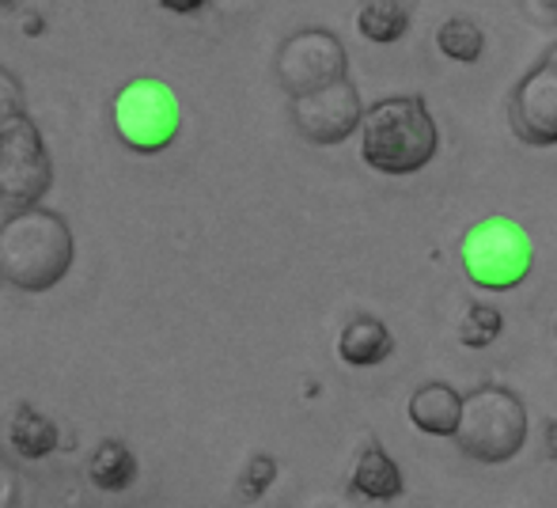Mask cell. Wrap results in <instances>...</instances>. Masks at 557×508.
<instances>
[{"label":"cell","mask_w":557,"mask_h":508,"mask_svg":"<svg viewBox=\"0 0 557 508\" xmlns=\"http://www.w3.org/2000/svg\"><path fill=\"white\" fill-rule=\"evenodd\" d=\"M76 244L65 216L23 206L0 224V277L23 293H46L65 281Z\"/></svg>","instance_id":"1"},{"label":"cell","mask_w":557,"mask_h":508,"mask_svg":"<svg viewBox=\"0 0 557 508\" xmlns=\"http://www.w3.org/2000/svg\"><path fill=\"white\" fill-rule=\"evenodd\" d=\"M436 122L421 96H391L360 122V156L383 175H413L436 156Z\"/></svg>","instance_id":"2"},{"label":"cell","mask_w":557,"mask_h":508,"mask_svg":"<svg viewBox=\"0 0 557 508\" xmlns=\"http://www.w3.org/2000/svg\"><path fill=\"white\" fill-rule=\"evenodd\" d=\"M455 444L474 463H508L528 444V410H523L520 395L500 383L470 391L462 398Z\"/></svg>","instance_id":"3"},{"label":"cell","mask_w":557,"mask_h":508,"mask_svg":"<svg viewBox=\"0 0 557 508\" xmlns=\"http://www.w3.org/2000/svg\"><path fill=\"white\" fill-rule=\"evenodd\" d=\"M111 122L125 148L140 156H156L168 145H175L183 114H178V103L168 84L145 76V80H129L114 96Z\"/></svg>","instance_id":"4"},{"label":"cell","mask_w":557,"mask_h":508,"mask_svg":"<svg viewBox=\"0 0 557 508\" xmlns=\"http://www.w3.org/2000/svg\"><path fill=\"white\" fill-rule=\"evenodd\" d=\"M462 265L474 285L505 293L531 273V244L512 221L490 216L462 236Z\"/></svg>","instance_id":"5"},{"label":"cell","mask_w":557,"mask_h":508,"mask_svg":"<svg viewBox=\"0 0 557 508\" xmlns=\"http://www.w3.org/2000/svg\"><path fill=\"white\" fill-rule=\"evenodd\" d=\"M53 183V160L46 140L27 114L0 126V201L23 209L38 206Z\"/></svg>","instance_id":"6"},{"label":"cell","mask_w":557,"mask_h":508,"mask_svg":"<svg viewBox=\"0 0 557 508\" xmlns=\"http://www.w3.org/2000/svg\"><path fill=\"white\" fill-rule=\"evenodd\" d=\"M345 69H349V58H345L342 38L323 27L296 30L277 50V80L288 96H304V91L342 80Z\"/></svg>","instance_id":"7"},{"label":"cell","mask_w":557,"mask_h":508,"mask_svg":"<svg viewBox=\"0 0 557 508\" xmlns=\"http://www.w3.org/2000/svg\"><path fill=\"white\" fill-rule=\"evenodd\" d=\"M360 122H364V107L349 76L293 96V126L311 145H342L352 129H360Z\"/></svg>","instance_id":"8"},{"label":"cell","mask_w":557,"mask_h":508,"mask_svg":"<svg viewBox=\"0 0 557 508\" xmlns=\"http://www.w3.org/2000/svg\"><path fill=\"white\" fill-rule=\"evenodd\" d=\"M508 122L523 145H557V65L539 61L508 99Z\"/></svg>","instance_id":"9"},{"label":"cell","mask_w":557,"mask_h":508,"mask_svg":"<svg viewBox=\"0 0 557 508\" xmlns=\"http://www.w3.org/2000/svg\"><path fill=\"white\" fill-rule=\"evenodd\" d=\"M462 418V398L455 387L447 383H425V387L413 391L410 398V421L421 429V433L433 436H455Z\"/></svg>","instance_id":"10"},{"label":"cell","mask_w":557,"mask_h":508,"mask_svg":"<svg viewBox=\"0 0 557 508\" xmlns=\"http://www.w3.org/2000/svg\"><path fill=\"white\" fill-rule=\"evenodd\" d=\"M349 486H352V494L368 497V501H395V497L403 494V471H398L395 459L372 441L360 448Z\"/></svg>","instance_id":"11"},{"label":"cell","mask_w":557,"mask_h":508,"mask_svg":"<svg viewBox=\"0 0 557 508\" xmlns=\"http://www.w3.org/2000/svg\"><path fill=\"white\" fill-rule=\"evenodd\" d=\"M337 354H342V361L352 364V369H368V364H380L395 354V338H391V331L380 323V319L360 315L342 331Z\"/></svg>","instance_id":"12"},{"label":"cell","mask_w":557,"mask_h":508,"mask_svg":"<svg viewBox=\"0 0 557 508\" xmlns=\"http://www.w3.org/2000/svg\"><path fill=\"white\" fill-rule=\"evenodd\" d=\"M8 441H12L15 456L23 459H46L58 448V425L46 413H38L30 402L15 406L12 421H8Z\"/></svg>","instance_id":"13"},{"label":"cell","mask_w":557,"mask_h":508,"mask_svg":"<svg viewBox=\"0 0 557 508\" xmlns=\"http://www.w3.org/2000/svg\"><path fill=\"white\" fill-rule=\"evenodd\" d=\"M88 479L107 494H122L137 479V456L122 441H103L88 459Z\"/></svg>","instance_id":"14"},{"label":"cell","mask_w":557,"mask_h":508,"mask_svg":"<svg viewBox=\"0 0 557 508\" xmlns=\"http://www.w3.org/2000/svg\"><path fill=\"white\" fill-rule=\"evenodd\" d=\"M410 0H364L357 12V27L372 42H398L410 27Z\"/></svg>","instance_id":"15"},{"label":"cell","mask_w":557,"mask_h":508,"mask_svg":"<svg viewBox=\"0 0 557 508\" xmlns=\"http://www.w3.org/2000/svg\"><path fill=\"white\" fill-rule=\"evenodd\" d=\"M436 46H441L444 58L470 65V61L482 58L485 35L478 30V23L462 20V15H451V20H444V23H441V30H436Z\"/></svg>","instance_id":"16"},{"label":"cell","mask_w":557,"mask_h":508,"mask_svg":"<svg viewBox=\"0 0 557 508\" xmlns=\"http://www.w3.org/2000/svg\"><path fill=\"white\" fill-rule=\"evenodd\" d=\"M500 326H505V319H500L497 308H490V303H470L459 323V342L467 349H485L500 334Z\"/></svg>","instance_id":"17"},{"label":"cell","mask_w":557,"mask_h":508,"mask_svg":"<svg viewBox=\"0 0 557 508\" xmlns=\"http://www.w3.org/2000/svg\"><path fill=\"white\" fill-rule=\"evenodd\" d=\"M273 479H277V459L273 456H250L247 467H243V474H239V482H235V490H239L243 501H258V497L273 486Z\"/></svg>","instance_id":"18"},{"label":"cell","mask_w":557,"mask_h":508,"mask_svg":"<svg viewBox=\"0 0 557 508\" xmlns=\"http://www.w3.org/2000/svg\"><path fill=\"white\" fill-rule=\"evenodd\" d=\"M20 114H27L23 111V84L8 69H0V126L20 119Z\"/></svg>","instance_id":"19"},{"label":"cell","mask_w":557,"mask_h":508,"mask_svg":"<svg viewBox=\"0 0 557 508\" xmlns=\"http://www.w3.org/2000/svg\"><path fill=\"white\" fill-rule=\"evenodd\" d=\"M160 8H168V12H175V15H190V12H198V8H206L209 0H156Z\"/></svg>","instance_id":"20"},{"label":"cell","mask_w":557,"mask_h":508,"mask_svg":"<svg viewBox=\"0 0 557 508\" xmlns=\"http://www.w3.org/2000/svg\"><path fill=\"white\" fill-rule=\"evenodd\" d=\"M546 456L557 459V418H550V425H546Z\"/></svg>","instance_id":"21"},{"label":"cell","mask_w":557,"mask_h":508,"mask_svg":"<svg viewBox=\"0 0 557 508\" xmlns=\"http://www.w3.org/2000/svg\"><path fill=\"white\" fill-rule=\"evenodd\" d=\"M546 61H550V65H557V46H554L550 53H546Z\"/></svg>","instance_id":"22"},{"label":"cell","mask_w":557,"mask_h":508,"mask_svg":"<svg viewBox=\"0 0 557 508\" xmlns=\"http://www.w3.org/2000/svg\"><path fill=\"white\" fill-rule=\"evenodd\" d=\"M550 15H554V23H557V0H550Z\"/></svg>","instance_id":"23"},{"label":"cell","mask_w":557,"mask_h":508,"mask_svg":"<svg viewBox=\"0 0 557 508\" xmlns=\"http://www.w3.org/2000/svg\"><path fill=\"white\" fill-rule=\"evenodd\" d=\"M8 4H12V0H0V8H8Z\"/></svg>","instance_id":"24"},{"label":"cell","mask_w":557,"mask_h":508,"mask_svg":"<svg viewBox=\"0 0 557 508\" xmlns=\"http://www.w3.org/2000/svg\"><path fill=\"white\" fill-rule=\"evenodd\" d=\"M554 334H557V319H554Z\"/></svg>","instance_id":"25"}]
</instances>
